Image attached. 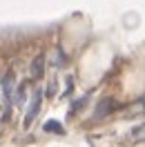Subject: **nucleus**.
I'll use <instances>...</instances> for the list:
<instances>
[{"label":"nucleus","instance_id":"9b49d317","mask_svg":"<svg viewBox=\"0 0 145 147\" xmlns=\"http://www.w3.org/2000/svg\"><path fill=\"white\" fill-rule=\"evenodd\" d=\"M74 87H76V83H74V76H67V85H65V92L60 94V98H67L69 94H74Z\"/></svg>","mask_w":145,"mask_h":147},{"label":"nucleus","instance_id":"f03ea898","mask_svg":"<svg viewBox=\"0 0 145 147\" xmlns=\"http://www.w3.org/2000/svg\"><path fill=\"white\" fill-rule=\"evenodd\" d=\"M31 80L29 78H22L16 83V89H14V96H11V107L14 109H25V105L29 100V94H31Z\"/></svg>","mask_w":145,"mask_h":147},{"label":"nucleus","instance_id":"39448f33","mask_svg":"<svg viewBox=\"0 0 145 147\" xmlns=\"http://www.w3.org/2000/svg\"><path fill=\"white\" fill-rule=\"evenodd\" d=\"M118 109V102L114 98H103V100L96 105V109H94V118H105L107 114Z\"/></svg>","mask_w":145,"mask_h":147},{"label":"nucleus","instance_id":"6e6552de","mask_svg":"<svg viewBox=\"0 0 145 147\" xmlns=\"http://www.w3.org/2000/svg\"><path fill=\"white\" fill-rule=\"evenodd\" d=\"M43 129H45V131H54V134H60V136L65 134V127L60 125V123H58V120H47L45 125H43Z\"/></svg>","mask_w":145,"mask_h":147},{"label":"nucleus","instance_id":"423d86ee","mask_svg":"<svg viewBox=\"0 0 145 147\" xmlns=\"http://www.w3.org/2000/svg\"><path fill=\"white\" fill-rule=\"evenodd\" d=\"M87 100H89V94H85V96H81V98H76V100H74L72 105H69V111H67V116L72 118L74 114H78V111H81L83 107L87 105Z\"/></svg>","mask_w":145,"mask_h":147},{"label":"nucleus","instance_id":"20e7f679","mask_svg":"<svg viewBox=\"0 0 145 147\" xmlns=\"http://www.w3.org/2000/svg\"><path fill=\"white\" fill-rule=\"evenodd\" d=\"M45 71H47V54L45 51H38L36 58L29 65V76H31L34 80H40V78L45 76Z\"/></svg>","mask_w":145,"mask_h":147},{"label":"nucleus","instance_id":"0eeeda50","mask_svg":"<svg viewBox=\"0 0 145 147\" xmlns=\"http://www.w3.org/2000/svg\"><path fill=\"white\" fill-rule=\"evenodd\" d=\"M67 63H69V56L63 51V47L58 45L56 47V63H54V67L56 69H63V67H67Z\"/></svg>","mask_w":145,"mask_h":147},{"label":"nucleus","instance_id":"7ed1b4c3","mask_svg":"<svg viewBox=\"0 0 145 147\" xmlns=\"http://www.w3.org/2000/svg\"><path fill=\"white\" fill-rule=\"evenodd\" d=\"M16 83H18V78H16L14 67L5 69V74L0 76V94H2V98H5V105H11V96H14Z\"/></svg>","mask_w":145,"mask_h":147},{"label":"nucleus","instance_id":"f8f14e48","mask_svg":"<svg viewBox=\"0 0 145 147\" xmlns=\"http://www.w3.org/2000/svg\"><path fill=\"white\" fill-rule=\"evenodd\" d=\"M132 136H134V138H138L141 143H145V123H143V125H138V127H134V129H132Z\"/></svg>","mask_w":145,"mask_h":147},{"label":"nucleus","instance_id":"f257e3e1","mask_svg":"<svg viewBox=\"0 0 145 147\" xmlns=\"http://www.w3.org/2000/svg\"><path fill=\"white\" fill-rule=\"evenodd\" d=\"M43 100H45L43 87L31 89L29 100H27V105H25V118H22V127H25V129H29V127H31V123L38 118V114H40V109H43Z\"/></svg>","mask_w":145,"mask_h":147},{"label":"nucleus","instance_id":"ddd939ff","mask_svg":"<svg viewBox=\"0 0 145 147\" xmlns=\"http://www.w3.org/2000/svg\"><path fill=\"white\" fill-rule=\"evenodd\" d=\"M0 107H2V105H0Z\"/></svg>","mask_w":145,"mask_h":147},{"label":"nucleus","instance_id":"1a4fd4ad","mask_svg":"<svg viewBox=\"0 0 145 147\" xmlns=\"http://www.w3.org/2000/svg\"><path fill=\"white\" fill-rule=\"evenodd\" d=\"M56 89H58V83H56V78H49V80H47V87H43V92H45V98H54V96H56Z\"/></svg>","mask_w":145,"mask_h":147},{"label":"nucleus","instance_id":"9d476101","mask_svg":"<svg viewBox=\"0 0 145 147\" xmlns=\"http://www.w3.org/2000/svg\"><path fill=\"white\" fill-rule=\"evenodd\" d=\"M11 114H14V107L11 105H2V116H0V123L5 125V123H9L11 120Z\"/></svg>","mask_w":145,"mask_h":147}]
</instances>
